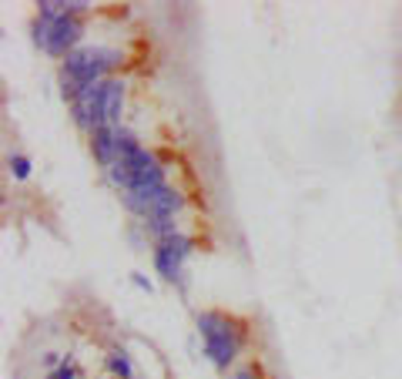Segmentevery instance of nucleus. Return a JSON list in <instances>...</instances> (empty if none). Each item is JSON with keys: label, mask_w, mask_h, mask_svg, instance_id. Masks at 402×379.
Instances as JSON below:
<instances>
[{"label": "nucleus", "mask_w": 402, "mask_h": 379, "mask_svg": "<svg viewBox=\"0 0 402 379\" xmlns=\"http://www.w3.org/2000/svg\"><path fill=\"white\" fill-rule=\"evenodd\" d=\"M121 54L108 51V47H77L71 57H64V67H60V95L67 101H74L84 88L108 81V71L115 67Z\"/></svg>", "instance_id": "obj_1"}, {"label": "nucleus", "mask_w": 402, "mask_h": 379, "mask_svg": "<svg viewBox=\"0 0 402 379\" xmlns=\"http://www.w3.org/2000/svg\"><path fill=\"white\" fill-rule=\"evenodd\" d=\"M198 332L205 339V356L211 360V366L218 369H228L238 349H242V332L235 329L225 312H201L198 316Z\"/></svg>", "instance_id": "obj_2"}, {"label": "nucleus", "mask_w": 402, "mask_h": 379, "mask_svg": "<svg viewBox=\"0 0 402 379\" xmlns=\"http://www.w3.org/2000/svg\"><path fill=\"white\" fill-rule=\"evenodd\" d=\"M121 202L144 222H161V218H174L178 211L185 209L181 191H174L171 185L161 188H134V191H121Z\"/></svg>", "instance_id": "obj_3"}, {"label": "nucleus", "mask_w": 402, "mask_h": 379, "mask_svg": "<svg viewBox=\"0 0 402 379\" xmlns=\"http://www.w3.org/2000/svg\"><path fill=\"white\" fill-rule=\"evenodd\" d=\"M194 242L188 235H174L168 242H158L154 245V268H158V275L161 279H168V282H178L181 279V266H185V259L192 255Z\"/></svg>", "instance_id": "obj_4"}, {"label": "nucleus", "mask_w": 402, "mask_h": 379, "mask_svg": "<svg viewBox=\"0 0 402 379\" xmlns=\"http://www.w3.org/2000/svg\"><path fill=\"white\" fill-rule=\"evenodd\" d=\"M81 34H84V24L77 20V14H71L67 7H64V14H58V20H54V27H51V38H47V54L51 57H71L77 51L74 44L81 40Z\"/></svg>", "instance_id": "obj_5"}, {"label": "nucleus", "mask_w": 402, "mask_h": 379, "mask_svg": "<svg viewBox=\"0 0 402 379\" xmlns=\"http://www.w3.org/2000/svg\"><path fill=\"white\" fill-rule=\"evenodd\" d=\"M121 134H124L121 124H108V128L91 131V152H94L97 165H104V168L117 165V158H121Z\"/></svg>", "instance_id": "obj_6"}, {"label": "nucleus", "mask_w": 402, "mask_h": 379, "mask_svg": "<svg viewBox=\"0 0 402 379\" xmlns=\"http://www.w3.org/2000/svg\"><path fill=\"white\" fill-rule=\"evenodd\" d=\"M121 111H124V84L108 77L101 81V118H104V128L108 124H121Z\"/></svg>", "instance_id": "obj_7"}, {"label": "nucleus", "mask_w": 402, "mask_h": 379, "mask_svg": "<svg viewBox=\"0 0 402 379\" xmlns=\"http://www.w3.org/2000/svg\"><path fill=\"white\" fill-rule=\"evenodd\" d=\"M108 366H111V373H117V376L121 379H134L131 376V362H128V356H124V353H111V356H108Z\"/></svg>", "instance_id": "obj_8"}, {"label": "nucleus", "mask_w": 402, "mask_h": 379, "mask_svg": "<svg viewBox=\"0 0 402 379\" xmlns=\"http://www.w3.org/2000/svg\"><path fill=\"white\" fill-rule=\"evenodd\" d=\"M10 171H14V178L24 182V178L31 175V161H27L24 154H10Z\"/></svg>", "instance_id": "obj_9"}, {"label": "nucleus", "mask_w": 402, "mask_h": 379, "mask_svg": "<svg viewBox=\"0 0 402 379\" xmlns=\"http://www.w3.org/2000/svg\"><path fill=\"white\" fill-rule=\"evenodd\" d=\"M74 376H77V373H74V366H67V362H64V366L58 369V376H54V379H74Z\"/></svg>", "instance_id": "obj_10"}, {"label": "nucleus", "mask_w": 402, "mask_h": 379, "mask_svg": "<svg viewBox=\"0 0 402 379\" xmlns=\"http://www.w3.org/2000/svg\"><path fill=\"white\" fill-rule=\"evenodd\" d=\"M131 279H134V285H141V289H148V292H151V282H148L141 272H131Z\"/></svg>", "instance_id": "obj_11"}, {"label": "nucleus", "mask_w": 402, "mask_h": 379, "mask_svg": "<svg viewBox=\"0 0 402 379\" xmlns=\"http://www.w3.org/2000/svg\"><path fill=\"white\" fill-rule=\"evenodd\" d=\"M235 379H255V373H251V369H238V373H235Z\"/></svg>", "instance_id": "obj_12"}]
</instances>
